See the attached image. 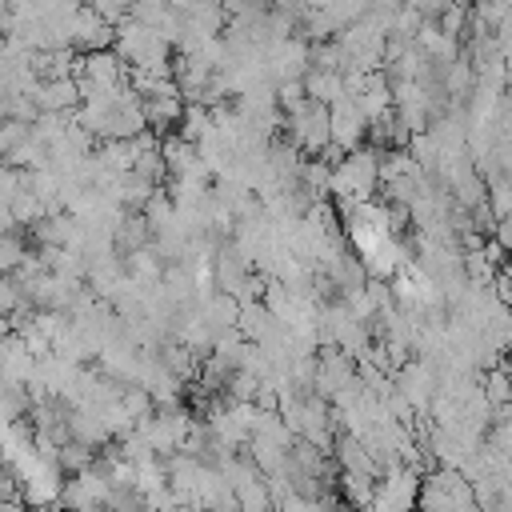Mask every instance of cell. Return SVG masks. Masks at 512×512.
<instances>
[{"instance_id":"6da1fadb","label":"cell","mask_w":512,"mask_h":512,"mask_svg":"<svg viewBox=\"0 0 512 512\" xmlns=\"http://www.w3.org/2000/svg\"><path fill=\"white\" fill-rule=\"evenodd\" d=\"M376 188H380V152L376 148H352L332 160L328 196H336V204L376 200Z\"/></svg>"},{"instance_id":"7a4b0ae2","label":"cell","mask_w":512,"mask_h":512,"mask_svg":"<svg viewBox=\"0 0 512 512\" xmlns=\"http://www.w3.org/2000/svg\"><path fill=\"white\" fill-rule=\"evenodd\" d=\"M112 48H116V56L128 64V72H172V56H176L172 40L160 36V32H152V28H144V24L132 20V16H124V20L116 24Z\"/></svg>"},{"instance_id":"3957f363","label":"cell","mask_w":512,"mask_h":512,"mask_svg":"<svg viewBox=\"0 0 512 512\" xmlns=\"http://www.w3.org/2000/svg\"><path fill=\"white\" fill-rule=\"evenodd\" d=\"M344 52V72H376L384 68V48H388V32L376 16H360L356 24H348L344 32L332 36Z\"/></svg>"},{"instance_id":"277c9868","label":"cell","mask_w":512,"mask_h":512,"mask_svg":"<svg viewBox=\"0 0 512 512\" xmlns=\"http://www.w3.org/2000/svg\"><path fill=\"white\" fill-rule=\"evenodd\" d=\"M280 132L304 156H328L332 152V140H328V104H320L312 96H304L296 108L284 112Z\"/></svg>"},{"instance_id":"5b68a950","label":"cell","mask_w":512,"mask_h":512,"mask_svg":"<svg viewBox=\"0 0 512 512\" xmlns=\"http://www.w3.org/2000/svg\"><path fill=\"white\" fill-rule=\"evenodd\" d=\"M124 84H128V64L116 56V48L84 52V56L76 60V88H80V100L120 92Z\"/></svg>"},{"instance_id":"8992f818","label":"cell","mask_w":512,"mask_h":512,"mask_svg":"<svg viewBox=\"0 0 512 512\" xmlns=\"http://www.w3.org/2000/svg\"><path fill=\"white\" fill-rule=\"evenodd\" d=\"M436 384H440V368L428 360V356H408L396 372H392V388L404 396V404L412 412H428L432 396H436Z\"/></svg>"},{"instance_id":"52a82bcc","label":"cell","mask_w":512,"mask_h":512,"mask_svg":"<svg viewBox=\"0 0 512 512\" xmlns=\"http://www.w3.org/2000/svg\"><path fill=\"white\" fill-rule=\"evenodd\" d=\"M328 140H332V156H344L368 144V116L352 96H340L328 104Z\"/></svg>"},{"instance_id":"ba28073f","label":"cell","mask_w":512,"mask_h":512,"mask_svg":"<svg viewBox=\"0 0 512 512\" xmlns=\"http://www.w3.org/2000/svg\"><path fill=\"white\" fill-rule=\"evenodd\" d=\"M112 40H116V24H108L104 16H96L88 4H80V8L72 12L68 48H72L76 56H84V52H100V48H112Z\"/></svg>"},{"instance_id":"9c48e42d","label":"cell","mask_w":512,"mask_h":512,"mask_svg":"<svg viewBox=\"0 0 512 512\" xmlns=\"http://www.w3.org/2000/svg\"><path fill=\"white\" fill-rule=\"evenodd\" d=\"M32 100L40 112H76L80 104V88H76V76H48L32 88Z\"/></svg>"},{"instance_id":"30bf717a","label":"cell","mask_w":512,"mask_h":512,"mask_svg":"<svg viewBox=\"0 0 512 512\" xmlns=\"http://www.w3.org/2000/svg\"><path fill=\"white\" fill-rule=\"evenodd\" d=\"M412 40H416V48H420V52H424V56H428L436 68L452 64V60L464 52V44H460L456 36H448V32H444L436 20H424V24L416 28V36H412Z\"/></svg>"},{"instance_id":"8fae6325","label":"cell","mask_w":512,"mask_h":512,"mask_svg":"<svg viewBox=\"0 0 512 512\" xmlns=\"http://www.w3.org/2000/svg\"><path fill=\"white\" fill-rule=\"evenodd\" d=\"M128 16H132V20H140L144 28L160 32V36H168V40H172V48H176V32H180V12H176V8L168 4V0H136Z\"/></svg>"},{"instance_id":"7c38bea8","label":"cell","mask_w":512,"mask_h":512,"mask_svg":"<svg viewBox=\"0 0 512 512\" xmlns=\"http://www.w3.org/2000/svg\"><path fill=\"white\" fill-rule=\"evenodd\" d=\"M304 92L312 100H320V104H332V100L348 96V72H340V68H316L312 64L304 72Z\"/></svg>"},{"instance_id":"4fadbf2b","label":"cell","mask_w":512,"mask_h":512,"mask_svg":"<svg viewBox=\"0 0 512 512\" xmlns=\"http://www.w3.org/2000/svg\"><path fill=\"white\" fill-rule=\"evenodd\" d=\"M28 408H32V392H28V384H8V380H0V424H8V420H24Z\"/></svg>"},{"instance_id":"5bb4252c","label":"cell","mask_w":512,"mask_h":512,"mask_svg":"<svg viewBox=\"0 0 512 512\" xmlns=\"http://www.w3.org/2000/svg\"><path fill=\"white\" fill-rule=\"evenodd\" d=\"M436 24H440L448 36H456V40L464 44V40L472 36V28H476V24H472V4H444V12L436 16Z\"/></svg>"},{"instance_id":"9a60e30c","label":"cell","mask_w":512,"mask_h":512,"mask_svg":"<svg viewBox=\"0 0 512 512\" xmlns=\"http://www.w3.org/2000/svg\"><path fill=\"white\" fill-rule=\"evenodd\" d=\"M24 256H28V240H24L16 228L0 232V276L16 272V268L24 264Z\"/></svg>"},{"instance_id":"2e32d148","label":"cell","mask_w":512,"mask_h":512,"mask_svg":"<svg viewBox=\"0 0 512 512\" xmlns=\"http://www.w3.org/2000/svg\"><path fill=\"white\" fill-rule=\"evenodd\" d=\"M484 204L492 208V216L500 220V216H508L512 212V176H492V180H484Z\"/></svg>"},{"instance_id":"e0dca14e","label":"cell","mask_w":512,"mask_h":512,"mask_svg":"<svg viewBox=\"0 0 512 512\" xmlns=\"http://www.w3.org/2000/svg\"><path fill=\"white\" fill-rule=\"evenodd\" d=\"M28 184V172L24 168H12V164H0V208L12 204V196Z\"/></svg>"},{"instance_id":"ac0fdd59","label":"cell","mask_w":512,"mask_h":512,"mask_svg":"<svg viewBox=\"0 0 512 512\" xmlns=\"http://www.w3.org/2000/svg\"><path fill=\"white\" fill-rule=\"evenodd\" d=\"M84 4H88L96 16H104L108 24H120V20L132 12V4H136V0H84Z\"/></svg>"},{"instance_id":"d6986e66","label":"cell","mask_w":512,"mask_h":512,"mask_svg":"<svg viewBox=\"0 0 512 512\" xmlns=\"http://www.w3.org/2000/svg\"><path fill=\"white\" fill-rule=\"evenodd\" d=\"M492 292H496V300H500L504 308H512V256H508L504 264H496V272H492Z\"/></svg>"},{"instance_id":"ffe728a7","label":"cell","mask_w":512,"mask_h":512,"mask_svg":"<svg viewBox=\"0 0 512 512\" xmlns=\"http://www.w3.org/2000/svg\"><path fill=\"white\" fill-rule=\"evenodd\" d=\"M492 240H496V244H500V248L512 256V212L496 220V228H492Z\"/></svg>"},{"instance_id":"44dd1931","label":"cell","mask_w":512,"mask_h":512,"mask_svg":"<svg viewBox=\"0 0 512 512\" xmlns=\"http://www.w3.org/2000/svg\"><path fill=\"white\" fill-rule=\"evenodd\" d=\"M168 4H172V8H176V12H188V8H192V4H196V0H168Z\"/></svg>"},{"instance_id":"7402d4cb","label":"cell","mask_w":512,"mask_h":512,"mask_svg":"<svg viewBox=\"0 0 512 512\" xmlns=\"http://www.w3.org/2000/svg\"><path fill=\"white\" fill-rule=\"evenodd\" d=\"M4 24H8V0H0V32H4Z\"/></svg>"},{"instance_id":"603a6c76","label":"cell","mask_w":512,"mask_h":512,"mask_svg":"<svg viewBox=\"0 0 512 512\" xmlns=\"http://www.w3.org/2000/svg\"><path fill=\"white\" fill-rule=\"evenodd\" d=\"M0 64H4V32H0Z\"/></svg>"},{"instance_id":"cb8c5ba5","label":"cell","mask_w":512,"mask_h":512,"mask_svg":"<svg viewBox=\"0 0 512 512\" xmlns=\"http://www.w3.org/2000/svg\"><path fill=\"white\" fill-rule=\"evenodd\" d=\"M448 4H472V0H448Z\"/></svg>"}]
</instances>
